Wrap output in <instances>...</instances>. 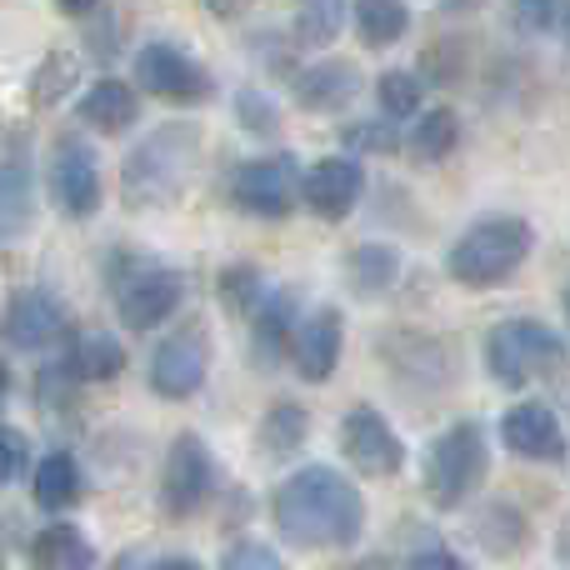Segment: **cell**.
<instances>
[{
  "instance_id": "obj_26",
  "label": "cell",
  "mask_w": 570,
  "mask_h": 570,
  "mask_svg": "<svg viewBox=\"0 0 570 570\" xmlns=\"http://www.w3.org/2000/svg\"><path fill=\"white\" fill-rule=\"evenodd\" d=\"M411 30V6L405 0H355V36L361 46L385 50Z\"/></svg>"
},
{
  "instance_id": "obj_18",
  "label": "cell",
  "mask_w": 570,
  "mask_h": 570,
  "mask_svg": "<svg viewBox=\"0 0 570 570\" xmlns=\"http://www.w3.org/2000/svg\"><path fill=\"white\" fill-rule=\"evenodd\" d=\"M341 345H345V321H341V311H315V315H305L301 321V335H295V371L305 375L311 385H321V381H331L335 375V365H341Z\"/></svg>"
},
{
  "instance_id": "obj_20",
  "label": "cell",
  "mask_w": 570,
  "mask_h": 570,
  "mask_svg": "<svg viewBox=\"0 0 570 570\" xmlns=\"http://www.w3.org/2000/svg\"><path fill=\"white\" fill-rule=\"evenodd\" d=\"M355 96H361V70H355L351 60H315V66H305L301 76H295V100H301L305 110H315V116L345 110Z\"/></svg>"
},
{
  "instance_id": "obj_2",
  "label": "cell",
  "mask_w": 570,
  "mask_h": 570,
  "mask_svg": "<svg viewBox=\"0 0 570 570\" xmlns=\"http://www.w3.org/2000/svg\"><path fill=\"white\" fill-rule=\"evenodd\" d=\"M196 166H200V126L196 120H160L120 166V196H126L130 210H166L186 196Z\"/></svg>"
},
{
  "instance_id": "obj_27",
  "label": "cell",
  "mask_w": 570,
  "mask_h": 570,
  "mask_svg": "<svg viewBox=\"0 0 570 570\" xmlns=\"http://www.w3.org/2000/svg\"><path fill=\"white\" fill-rule=\"evenodd\" d=\"M36 505L40 511H66V505L80 501V465L70 451H50L46 461L36 465Z\"/></svg>"
},
{
  "instance_id": "obj_1",
  "label": "cell",
  "mask_w": 570,
  "mask_h": 570,
  "mask_svg": "<svg viewBox=\"0 0 570 570\" xmlns=\"http://www.w3.org/2000/svg\"><path fill=\"white\" fill-rule=\"evenodd\" d=\"M271 515L281 541L295 551H345L365 531V495L335 465H301L281 481Z\"/></svg>"
},
{
  "instance_id": "obj_22",
  "label": "cell",
  "mask_w": 570,
  "mask_h": 570,
  "mask_svg": "<svg viewBox=\"0 0 570 570\" xmlns=\"http://www.w3.org/2000/svg\"><path fill=\"white\" fill-rule=\"evenodd\" d=\"M471 535L485 546V556H495V561H511V556L525 551V541H531V525H525V515L515 511L511 501H485L481 511H475V521H471Z\"/></svg>"
},
{
  "instance_id": "obj_32",
  "label": "cell",
  "mask_w": 570,
  "mask_h": 570,
  "mask_svg": "<svg viewBox=\"0 0 570 570\" xmlns=\"http://www.w3.org/2000/svg\"><path fill=\"white\" fill-rule=\"evenodd\" d=\"M375 100H381V116L385 120H405V116H415V110H421L425 90H421V80H415L411 70H385V76L375 80Z\"/></svg>"
},
{
  "instance_id": "obj_24",
  "label": "cell",
  "mask_w": 570,
  "mask_h": 570,
  "mask_svg": "<svg viewBox=\"0 0 570 570\" xmlns=\"http://www.w3.org/2000/svg\"><path fill=\"white\" fill-rule=\"evenodd\" d=\"M30 566L36 570H90L96 566V546L86 541V531L70 521H56L30 541Z\"/></svg>"
},
{
  "instance_id": "obj_3",
  "label": "cell",
  "mask_w": 570,
  "mask_h": 570,
  "mask_svg": "<svg viewBox=\"0 0 570 570\" xmlns=\"http://www.w3.org/2000/svg\"><path fill=\"white\" fill-rule=\"evenodd\" d=\"M535 250V230L531 220L521 216H485L465 230L461 240L445 256V271H451L455 285L465 291H491V285H505L515 271L531 261Z\"/></svg>"
},
{
  "instance_id": "obj_21",
  "label": "cell",
  "mask_w": 570,
  "mask_h": 570,
  "mask_svg": "<svg viewBox=\"0 0 570 570\" xmlns=\"http://www.w3.org/2000/svg\"><path fill=\"white\" fill-rule=\"evenodd\" d=\"M80 120H86L90 130H100V136H120V130H130L140 120V96L126 80L106 76L80 96Z\"/></svg>"
},
{
  "instance_id": "obj_23",
  "label": "cell",
  "mask_w": 570,
  "mask_h": 570,
  "mask_svg": "<svg viewBox=\"0 0 570 570\" xmlns=\"http://www.w3.org/2000/svg\"><path fill=\"white\" fill-rule=\"evenodd\" d=\"M60 371H66L70 381H86V385L116 381V375L126 371V345H120L116 335H106V331H86L66 351V365H60Z\"/></svg>"
},
{
  "instance_id": "obj_12",
  "label": "cell",
  "mask_w": 570,
  "mask_h": 570,
  "mask_svg": "<svg viewBox=\"0 0 570 570\" xmlns=\"http://www.w3.org/2000/svg\"><path fill=\"white\" fill-rule=\"evenodd\" d=\"M66 335H70L66 305L50 291H36V285L10 295L6 315H0V341H6L10 351H50V345H60Z\"/></svg>"
},
{
  "instance_id": "obj_33",
  "label": "cell",
  "mask_w": 570,
  "mask_h": 570,
  "mask_svg": "<svg viewBox=\"0 0 570 570\" xmlns=\"http://www.w3.org/2000/svg\"><path fill=\"white\" fill-rule=\"evenodd\" d=\"M511 16L531 36H570V0H511Z\"/></svg>"
},
{
  "instance_id": "obj_10",
  "label": "cell",
  "mask_w": 570,
  "mask_h": 570,
  "mask_svg": "<svg viewBox=\"0 0 570 570\" xmlns=\"http://www.w3.org/2000/svg\"><path fill=\"white\" fill-rule=\"evenodd\" d=\"M50 196L60 216L86 220L100 210V160L80 136H60L50 150Z\"/></svg>"
},
{
  "instance_id": "obj_6",
  "label": "cell",
  "mask_w": 570,
  "mask_h": 570,
  "mask_svg": "<svg viewBox=\"0 0 570 570\" xmlns=\"http://www.w3.org/2000/svg\"><path fill=\"white\" fill-rule=\"evenodd\" d=\"M301 180L305 170L285 150L256 156L230 170V200H236V210H246L256 220H285L295 210V200H301Z\"/></svg>"
},
{
  "instance_id": "obj_42",
  "label": "cell",
  "mask_w": 570,
  "mask_h": 570,
  "mask_svg": "<svg viewBox=\"0 0 570 570\" xmlns=\"http://www.w3.org/2000/svg\"><path fill=\"white\" fill-rule=\"evenodd\" d=\"M60 10H66V16H90V10L100 6V0H56Z\"/></svg>"
},
{
  "instance_id": "obj_5",
  "label": "cell",
  "mask_w": 570,
  "mask_h": 570,
  "mask_svg": "<svg viewBox=\"0 0 570 570\" xmlns=\"http://www.w3.org/2000/svg\"><path fill=\"white\" fill-rule=\"evenodd\" d=\"M485 471H491V445H485L481 421H455L425 451L421 491L435 511H461L475 491H481Z\"/></svg>"
},
{
  "instance_id": "obj_19",
  "label": "cell",
  "mask_w": 570,
  "mask_h": 570,
  "mask_svg": "<svg viewBox=\"0 0 570 570\" xmlns=\"http://www.w3.org/2000/svg\"><path fill=\"white\" fill-rule=\"evenodd\" d=\"M381 355L395 365V371L405 375L411 385H445L455 375L451 365V351H445L441 341H431V335H415V331H395L391 341L381 345Z\"/></svg>"
},
{
  "instance_id": "obj_34",
  "label": "cell",
  "mask_w": 570,
  "mask_h": 570,
  "mask_svg": "<svg viewBox=\"0 0 570 570\" xmlns=\"http://www.w3.org/2000/svg\"><path fill=\"white\" fill-rule=\"evenodd\" d=\"M236 120L250 130V136H281V110H276V100L266 96V90H256V86H240L236 90Z\"/></svg>"
},
{
  "instance_id": "obj_39",
  "label": "cell",
  "mask_w": 570,
  "mask_h": 570,
  "mask_svg": "<svg viewBox=\"0 0 570 570\" xmlns=\"http://www.w3.org/2000/svg\"><path fill=\"white\" fill-rule=\"evenodd\" d=\"M391 570H471L455 551H445V546H421V551H411L405 561H391Z\"/></svg>"
},
{
  "instance_id": "obj_35",
  "label": "cell",
  "mask_w": 570,
  "mask_h": 570,
  "mask_svg": "<svg viewBox=\"0 0 570 570\" xmlns=\"http://www.w3.org/2000/svg\"><path fill=\"white\" fill-rule=\"evenodd\" d=\"M70 86H76V60L60 56V50L56 56H46V66H40V76H36V100L40 106H56Z\"/></svg>"
},
{
  "instance_id": "obj_15",
  "label": "cell",
  "mask_w": 570,
  "mask_h": 570,
  "mask_svg": "<svg viewBox=\"0 0 570 570\" xmlns=\"http://www.w3.org/2000/svg\"><path fill=\"white\" fill-rule=\"evenodd\" d=\"M501 441L511 455L521 461H546V465H561L570 455V441H566V425L561 415L551 411L546 401H521L501 415Z\"/></svg>"
},
{
  "instance_id": "obj_16",
  "label": "cell",
  "mask_w": 570,
  "mask_h": 570,
  "mask_svg": "<svg viewBox=\"0 0 570 570\" xmlns=\"http://www.w3.org/2000/svg\"><path fill=\"white\" fill-rule=\"evenodd\" d=\"M365 196V170L361 160L351 156H325L315 166H305V180H301V200L311 216L321 220H345Z\"/></svg>"
},
{
  "instance_id": "obj_29",
  "label": "cell",
  "mask_w": 570,
  "mask_h": 570,
  "mask_svg": "<svg viewBox=\"0 0 570 570\" xmlns=\"http://www.w3.org/2000/svg\"><path fill=\"white\" fill-rule=\"evenodd\" d=\"M305 435H311V415L295 401L271 405L266 421H261V445H266L271 455H295L305 445Z\"/></svg>"
},
{
  "instance_id": "obj_28",
  "label": "cell",
  "mask_w": 570,
  "mask_h": 570,
  "mask_svg": "<svg viewBox=\"0 0 570 570\" xmlns=\"http://www.w3.org/2000/svg\"><path fill=\"white\" fill-rule=\"evenodd\" d=\"M455 146H461V116H455L451 106H435V110H425V116L415 120L411 156L421 160V166H435V160H445Z\"/></svg>"
},
{
  "instance_id": "obj_43",
  "label": "cell",
  "mask_w": 570,
  "mask_h": 570,
  "mask_svg": "<svg viewBox=\"0 0 570 570\" xmlns=\"http://www.w3.org/2000/svg\"><path fill=\"white\" fill-rule=\"evenodd\" d=\"M6 395H10V371H6V361H0V405H6Z\"/></svg>"
},
{
  "instance_id": "obj_8",
  "label": "cell",
  "mask_w": 570,
  "mask_h": 570,
  "mask_svg": "<svg viewBox=\"0 0 570 570\" xmlns=\"http://www.w3.org/2000/svg\"><path fill=\"white\" fill-rule=\"evenodd\" d=\"M210 491H216V455H210V445L190 431L176 435L166 451V471H160V511L170 521H186V515H196L210 501Z\"/></svg>"
},
{
  "instance_id": "obj_17",
  "label": "cell",
  "mask_w": 570,
  "mask_h": 570,
  "mask_svg": "<svg viewBox=\"0 0 570 570\" xmlns=\"http://www.w3.org/2000/svg\"><path fill=\"white\" fill-rule=\"evenodd\" d=\"M301 305L291 291H271L261 301V311L250 315V355L256 365H281L295 351V335H301Z\"/></svg>"
},
{
  "instance_id": "obj_4",
  "label": "cell",
  "mask_w": 570,
  "mask_h": 570,
  "mask_svg": "<svg viewBox=\"0 0 570 570\" xmlns=\"http://www.w3.org/2000/svg\"><path fill=\"white\" fill-rule=\"evenodd\" d=\"M570 365V345L546 321L531 315H511V321L491 325L485 335V371L505 391H525L535 381H556Z\"/></svg>"
},
{
  "instance_id": "obj_13",
  "label": "cell",
  "mask_w": 570,
  "mask_h": 570,
  "mask_svg": "<svg viewBox=\"0 0 570 570\" xmlns=\"http://www.w3.org/2000/svg\"><path fill=\"white\" fill-rule=\"evenodd\" d=\"M206 375H210L206 325L176 331L170 341H160L156 361H150V385H156V395H166V401H190V395L206 385Z\"/></svg>"
},
{
  "instance_id": "obj_14",
  "label": "cell",
  "mask_w": 570,
  "mask_h": 570,
  "mask_svg": "<svg viewBox=\"0 0 570 570\" xmlns=\"http://www.w3.org/2000/svg\"><path fill=\"white\" fill-rule=\"evenodd\" d=\"M36 226V170H30V146L6 130L0 140V246L26 240Z\"/></svg>"
},
{
  "instance_id": "obj_41",
  "label": "cell",
  "mask_w": 570,
  "mask_h": 570,
  "mask_svg": "<svg viewBox=\"0 0 570 570\" xmlns=\"http://www.w3.org/2000/svg\"><path fill=\"white\" fill-rule=\"evenodd\" d=\"M206 6L216 10L220 20H226V16H240V10H246V0H206Z\"/></svg>"
},
{
  "instance_id": "obj_45",
  "label": "cell",
  "mask_w": 570,
  "mask_h": 570,
  "mask_svg": "<svg viewBox=\"0 0 570 570\" xmlns=\"http://www.w3.org/2000/svg\"><path fill=\"white\" fill-rule=\"evenodd\" d=\"M0 570H6V566H0Z\"/></svg>"
},
{
  "instance_id": "obj_25",
  "label": "cell",
  "mask_w": 570,
  "mask_h": 570,
  "mask_svg": "<svg viewBox=\"0 0 570 570\" xmlns=\"http://www.w3.org/2000/svg\"><path fill=\"white\" fill-rule=\"evenodd\" d=\"M345 281L355 295H385L401 281V250L385 246V240H365L345 256Z\"/></svg>"
},
{
  "instance_id": "obj_30",
  "label": "cell",
  "mask_w": 570,
  "mask_h": 570,
  "mask_svg": "<svg viewBox=\"0 0 570 570\" xmlns=\"http://www.w3.org/2000/svg\"><path fill=\"white\" fill-rule=\"evenodd\" d=\"M345 26V0H301L295 10V40L301 46H331Z\"/></svg>"
},
{
  "instance_id": "obj_36",
  "label": "cell",
  "mask_w": 570,
  "mask_h": 570,
  "mask_svg": "<svg viewBox=\"0 0 570 570\" xmlns=\"http://www.w3.org/2000/svg\"><path fill=\"white\" fill-rule=\"evenodd\" d=\"M345 146H355V150H375V156H391L401 140H395V130H391V120H355L351 130H345Z\"/></svg>"
},
{
  "instance_id": "obj_40",
  "label": "cell",
  "mask_w": 570,
  "mask_h": 570,
  "mask_svg": "<svg viewBox=\"0 0 570 570\" xmlns=\"http://www.w3.org/2000/svg\"><path fill=\"white\" fill-rule=\"evenodd\" d=\"M150 570H200V561H190V556H160Z\"/></svg>"
},
{
  "instance_id": "obj_31",
  "label": "cell",
  "mask_w": 570,
  "mask_h": 570,
  "mask_svg": "<svg viewBox=\"0 0 570 570\" xmlns=\"http://www.w3.org/2000/svg\"><path fill=\"white\" fill-rule=\"evenodd\" d=\"M266 281H261L256 266H226V276H220V305H226L230 315H256L261 301H266Z\"/></svg>"
},
{
  "instance_id": "obj_11",
  "label": "cell",
  "mask_w": 570,
  "mask_h": 570,
  "mask_svg": "<svg viewBox=\"0 0 570 570\" xmlns=\"http://www.w3.org/2000/svg\"><path fill=\"white\" fill-rule=\"evenodd\" d=\"M136 80L146 96L156 100H180V106H196L210 96V76L200 60H190L186 50L166 46V40H150L136 56Z\"/></svg>"
},
{
  "instance_id": "obj_7",
  "label": "cell",
  "mask_w": 570,
  "mask_h": 570,
  "mask_svg": "<svg viewBox=\"0 0 570 570\" xmlns=\"http://www.w3.org/2000/svg\"><path fill=\"white\" fill-rule=\"evenodd\" d=\"M180 301H186V276L176 266L140 261L130 271H116V311L126 331H156L180 311Z\"/></svg>"
},
{
  "instance_id": "obj_37",
  "label": "cell",
  "mask_w": 570,
  "mask_h": 570,
  "mask_svg": "<svg viewBox=\"0 0 570 570\" xmlns=\"http://www.w3.org/2000/svg\"><path fill=\"white\" fill-rule=\"evenodd\" d=\"M220 570H285V561L266 541H236L220 556Z\"/></svg>"
},
{
  "instance_id": "obj_9",
  "label": "cell",
  "mask_w": 570,
  "mask_h": 570,
  "mask_svg": "<svg viewBox=\"0 0 570 570\" xmlns=\"http://www.w3.org/2000/svg\"><path fill=\"white\" fill-rule=\"evenodd\" d=\"M341 451L345 461L361 475H375V481H391L405 465V441L395 435V425L385 421L371 405H355V411L341 415Z\"/></svg>"
},
{
  "instance_id": "obj_38",
  "label": "cell",
  "mask_w": 570,
  "mask_h": 570,
  "mask_svg": "<svg viewBox=\"0 0 570 570\" xmlns=\"http://www.w3.org/2000/svg\"><path fill=\"white\" fill-rule=\"evenodd\" d=\"M26 461H30L26 435L10 431V425H0V485L20 481V475H26Z\"/></svg>"
},
{
  "instance_id": "obj_44",
  "label": "cell",
  "mask_w": 570,
  "mask_h": 570,
  "mask_svg": "<svg viewBox=\"0 0 570 570\" xmlns=\"http://www.w3.org/2000/svg\"><path fill=\"white\" fill-rule=\"evenodd\" d=\"M566 321H570V285H566Z\"/></svg>"
}]
</instances>
